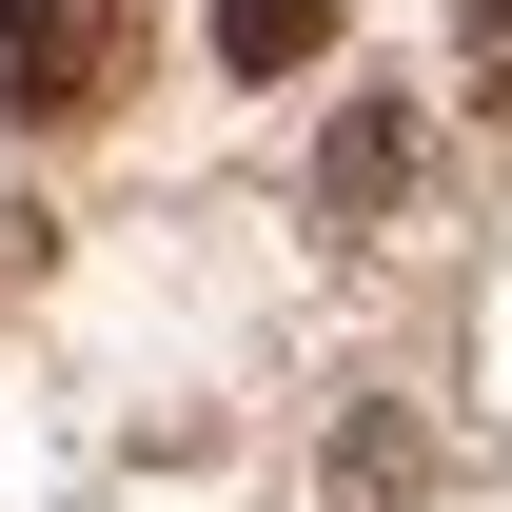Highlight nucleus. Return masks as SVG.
<instances>
[{"mask_svg": "<svg viewBox=\"0 0 512 512\" xmlns=\"http://www.w3.org/2000/svg\"><path fill=\"white\" fill-rule=\"evenodd\" d=\"M335 20H355V0H217V60H237V79H296V60H335Z\"/></svg>", "mask_w": 512, "mask_h": 512, "instance_id": "7ed1b4c3", "label": "nucleus"}, {"mask_svg": "<svg viewBox=\"0 0 512 512\" xmlns=\"http://www.w3.org/2000/svg\"><path fill=\"white\" fill-rule=\"evenodd\" d=\"M394 178H414V99H355L316 138V217H394Z\"/></svg>", "mask_w": 512, "mask_h": 512, "instance_id": "f03ea898", "label": "nucleus"}, {"mask_svg": "<svg viewBox=\"0 0 512 512\" xmlns=\"http://www.w3.org/2000/svg\"><path fill=\"white\" fill-rule=\"evenodd\" d=\"M119 60H138L119 0H0V119H20V138L99 119V99H119Z\"/></svg>", "mask_w": 512, "mask_h": 512, "instance_id": "f257e3e1", "label": "nucleus"}, {"mask_svg": "<svg viewBox=\"0 0 512 512\" xmlns=\"http://www.w3.org/2000/svg\"><path fill=\"white\" fill-rule=\"evenodd\" d=\"M453 79H473V119H512V0H473V20H453Z\"/></svg>", "mask_w": 512, "mask_h": 512, "instance_id": "20e7f679", "label": "nucleus"}]
</instances>
